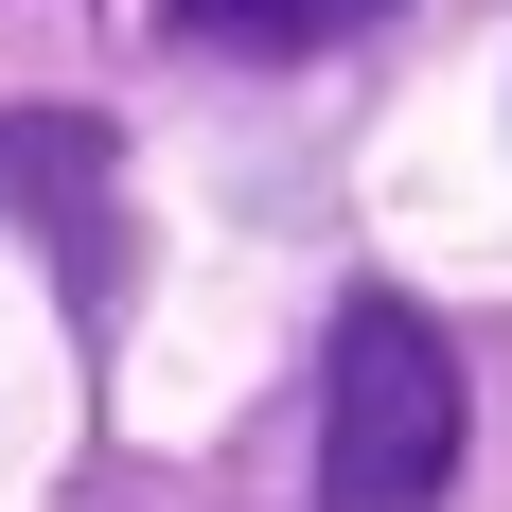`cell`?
Returning a JSON list of instances; mask_svg holds the SVG:
<instances>
[{"label": "cell", "instance_id": "1", "mask_svg": "<svg viewBox=\"0 0 512 512\" xmlns=\"http://www.w3.org/2000/svg\"><path fill=\"white\" fill-rule=\"evenodd\" d=\"M460 477V354L424 301H354L318 354V512H442Z\"/></svg>", "mask_w": 512, "mask_h": 512}, {"label": "cell", "instance_id": "2", "mask_svg": "<svg viewBox=\"0 0 512 512\" xmlns=\"http://www.w3.org/2000/svg\"><path fill=\"white\" fill-rule=\"evenodd\" d=\"M106 159H124L106 124H0V212L53 248V283H71V301H106V283H124V230H106Z\"/></svg>", "mask_w": 512, "mask_h": 512}, {"label": "cell", "instance_id": "3", "mask_svg": "<svg viewBox=\"0 0 512 512\" xmlns=\"http://www.w3.org/2000/svg\"><path fill=\"white\" fill-rule=\"evenodd\" d=\"M371 18H389V0H177V36H195V53H265V71L371 36Z\"/></svg>", "mask_w": 512, "mask_h": 512}]
</instances>
